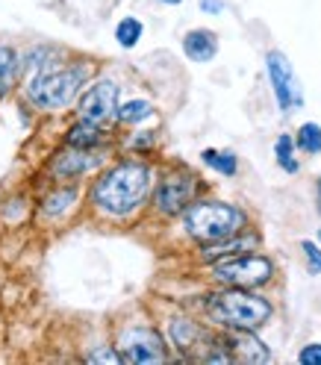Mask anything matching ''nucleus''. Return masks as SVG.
Instances as JSON below:
<instances>
[{
	"mask_svg": "<svg viewBox=\"0 0 321 365\" xmlns=\"http://www.w3.org/2000/svg\"><path fill=\"white\" fill-rule=\"evenodd\" d=\"M153 174L142 163H121L106 171L95 186V203L109 215H130L136 207H142L151 192Z\"/></svg>",
	"mask_w": 321,
	"mask_h": 365,
	"instance_id": "f257e3e1",
	"label": "nucleus"
},
{
	"mask_svg": "<svg viewBox=\"0 0 321 365\" xmlns=\"http://www.w3.org/2000/svg\"><path fill=\"white\" fill-rule=\"evenodd\" d=\"M206 309L218 324L233 330H257L271 318V304L265 298H257V294H248L242 286L210 294Z\"/></svg>",
	"mask_w": 321,
	"mask_h": 365,
	"instance_id": "f03ea898",
	"label": "nucleus"
},
{
	"mask_svg": "<svg viewBox=\"0 0 321 365\" xmlns=\"http://www.w3.org/2000/svg\"><path fill=\"white\" fill-rule=\"evenodd\" d=\"M245 227V212L230 207V203H215V200H206V203H195V207L186 212V230L189 236H195L198 242H224L236 236Z\"/></svg>",
	"mask_w": 321,
	"mask_h": 365,
	"instance_id": "7ed1b4c3",
	"label": "nucleus"
},
{
	"mask_svg": "<svg viewBox=\"0 0 321 365\" xmlns=\"http://www.w3.org/2000/svg\"><path fill=\"white\" fill-rule=\"evenodd\" d=\"M86 65L77 68H59V71H44L30 83V101L41 109H59L68 106L86 80Z\"/></svg>",
	"mask_w": 321,
	"mask_h": 365,
	"instance_id": "20e7f679",
	"label": "nucleus"
},
{
	"mask_svg": "<svg viewBox=\"0 0 321 365\" xmlns=\"http://www.w3.org/2000/svg\"><path fill=\"white\" fill-rule=\"evenodd\" d=\"M271 271H274V265L265 257H233L227 262H215V268H213L215 280L242 286V289L263 286L265 280H271Z\"/></svg>",
	"mask_w": 321,
	"mask_h": 365,
	"instance_id": "39448f33",
	"label": "nucleus"
},
{
	"mask_svg": "<svg viewBox=\"0 0 321 365\" xmlns=\"http://www.w3.org/2000/svg\"><path fill=\"white\" fill-rule=\"evenodd\" d=\"M121 356H124V362H133V365L165 362L163 336L148 327H133L121 336Z\"/></svg>",
	"mask_w": 321,
	"mask_h": 365,
	"instance_id": "423d86ee",
	"label": "nucleus"
},
{
	"mask_svg": "<svg viewBox=\"0 0 321 365\" xmlns=\"http://www.w3.org/2000/svg\"><path fill=\"white\" fill-rule=\"evenodd\" d=\"M118 103V86L112 80H101L91 86L83 101H80V118L83 121H91V124H103L116 115V106Z\"/></svg>",
	"mask_w": 321,
	"mask_h": 365,
	"instance_id": "0eeeda50",
	"label": "nucleus"
},
{
	"mask_svg": "<svg viewBox=\"0 0 321 365\" xmlns=\"http://www.w3.org/2000/svg\"><path fill=\"white\" fill-rule=\"evenodd\" d=\"M265 65H268V77L274 83V95H277V103L283 112H289L292 106L301 103V91H297V80H295V71L289 59L280 53V51H271L265 56Z\"/></svg>",
	"mask_w": 321,
	"mask_h": 365,
	"instance_id": "6e6552de",
	"label": "nucleus"
},
{
	"mask_svg": "<svg viewBox=\"0 0 321 365\" xmlns=\"http://www.w3.org/2000/svg\"><path fill=\"white\" fill-rule=\"evenodd\" d=\"M195 180L192 177H165L163 186L156 189V207L165 215H177L192 203Z\"/></svg>",
	"mask_w": 321,
	"mask_h": 365,
	"instance_id": "1a4fd4ad",
	"label": "nucleus"
},
{
	"mask_svg": "<svg viewBox=\"0 0 321 365\" xmlns=\"http://www.w3.org/2000/svg\"><path fill=\"white\" fill-rule=\"evenodd\" d=\"M183 51L192 62H210L218 53V38L210 30H192L183 38Z\"/></svg>",
	"mask_w": 321,
	"mask_h": 365,
	"instance_id": "9d476101",
	"label": "nucleus"
},
{
	"mask_svg": "<svg viewBox=\"0 0 321 365\" xmlns=\"http://www.w3.org/2000/svg\"><path fill=\"white\" fill-rule=\"evenodd\" d=\"M230 348H233V359H239V362H268L271 359L265 345L260 339L250 336V330H236Z\"/></svg>",
	"mask_w": 321,
	"mask_h": 365,
	"instance_id": "9b49d317",
	"label": "nucleus"
},
{
	"mask_svg": "<svg viewBox=\"0 0 321 365\" xmlns=\"http://www.w3.org/2000/svg\"><path fill=\"white\" fill-rule=\"evenodd\" d=\"M257 245V236H230V239H224V242H213L210 247L203 250V259L206 262H213V259H218V257H230V254H236V250H245V247H254Z\"/></svg>",
	"mask_w": 321,
	"mask_h": 365,
	"instance_id": "f8f14e48",
	"label": "nucleus"
},
{
	"mask_svg": "<svg viewBox=\"0 0 321 365\" xmlns=\"http://www.w3.org/2000/svg\"><path fill=\"white\" fill-rule=\"evenodd\" d=\"M95 163H98L95 156H88V153L74 150V153H65V156H59V159H56V165H54V171H56L59 177H77V174L88 171V168L95 165Z\"/></svg>",
	"mask_w": 321,
	"mask_h": 365,
	"instance_id": "ddd939ff",
	"label": "nucleus"
},
{
	"mask_svg": "<svg viewBox=\"0 0 321 365\" xmlns=\"http://www.w3.org/2000/svg\"><path fill=\"white\" fill-rule=\"evenodd\" d=\"M98 142H101V130L91 121H80L68 130V145H74V148H91Z\"/></svg>",
	"mask_w": 321,
	"mask_h": 365,
	"instance_id": "4468645a",
	"label": "nucleus"
},
{
	"mask_svg": "<svg viewBox=\"0 0 321 365\" xmlns=\"http://www.w3.org/2000/svg\"><path fill=\"white\" fill-rule=\"evenodd\" d=\"M171 339L177 341L180 348H192L195 339H200V330H198V324L186 322V318H180V322L171 324Z\"/></svg>",
	"mask_w": 321,
	"mask_h": 365,
	"instance_id": "2eb2a0df",
	"label": "nucleus"
},
{
	"mask_svg": "<svg viewBox=\"0 0 321 365\" xmlns=\"http://www.w3.org/2000/svg\"><path fill=\"white\" fill-rule=\"evenodd\" d=\"M116 38H118L121 48H133V44L142 38V21H136V18H124L121 24L116 27Z\"/></svg>",
	"mask_w": 321,
	"mask_h": 365,
	"instance_id": "dca6fc26",
	"label": "nucleus"
},
{
	"mask_svg": "<svg viewBox=\"0 0 321 365\" xmlns=\"http://www.w3.org/2000/svg\"><path fill=\"white\" fill-rule=\"evenodd\" d=\"M203 163L210 165V168H215V171H221V174H236V156L233 153H218V150H203Z\"/></svg>",
	"mask_w": 321,
	"mask_h": 365,
	"instance_id": "f3484780",
	"label": "nucleus"
},
{
	"mask_svg": "<svg viewBox=\"0 0 321 365\" xmlns=\"http://www.w3.org/2000/svg\"><path fill=\"white\" fill-rule=\"evenodd\" d=\"M77 200V192L74 189H62V192H54L48 200H44V212L48 215H62L71 203Z\"/></svg>",
	"mask_w": 321,
	"mask_h": 365,
	"instance_id": "a211bd4d",
	"label": "nucleus"
},
{
	"mask_svg": "<svg viewBox=\"0 0 321 365\" xmlns=\"http://www.w3.org/2000/svg\"><path fill=\"white\" fill-rule=\"evenodd\" d=\"M297 145L307 153H318L321 150V127L318 124H304L301 133H297Z\"/></svg>",
	"mask_w": 321,
	"mask_h": 365,
	"instance_id": "6ab92c4d",
	"label": "nucleus"
},
{
	"mask_svg": "<svg viewBox=\"0 0 321 365\" xmlns=\"http://www.w3.org/2000/svg\"><path fill=\"white\" fill-rule=\"evenodd\" d=\"M15 68H18L15 53H12L9 48H0V91L12 86V80H15Z\"/></svg>",
	"mask_w": 321,
	"mask_h": 365,
	"instance_id": "aec40b11",
	"label": "nucleus"
},
{
	"mask_svg": "<svg viewBox=\"0 0 321 365\" xmlns=\"http://www.w3.org/2000/svg\"><path fill=\"white\" fill-rule=\"evenodd\" d=\"M148 115H151V103H148V101H130V103H124V106L118 109V118L127 121V124L142 121V118H148Z\"/></svg>",
	"mask_w": 321,
	"mask_h": 365,
	"instance_id": "412c9836",
	"label": "nucleus"
},
{
	"mask_svg": "<svg viewBox=\"0 0 321 365\" xmlns=\"http://www.w3.org/2000/svg\"><path fill=\"white\" fill-rule=\"evenodd\" d=\"M274 150H277V163H280L289 174H295V171H297V163L292 159V139H289V135H280L277 145H274Z\"/></svg>",
	"mask_w": 321,
	"mask_h": 365,
	"instance_id": "4be33fe9",
	"label": "nucleus"
},
{
	"mask_svg": "<svg viewBox=\"0 0 321 365\" xmlns=\"http://www.w3.org/2000/svg\"><path fill=\"white\" fill-rule=\"evenodd\" d=\"M301 247H304V257H307V262H310V271H312V274H321V250H318L312 242H301Z\"/></svg>",
	"mask_w": 321,
	"mask_h": 365,
	"instance_id": "5701e85b",
	"label": "nucleus"
},
{
	"mask_svg": "<svg viewBox=\"0 0 321 365\" xmlns=\"http://www.w3.org/2000/svg\"><path fill=\"white\" fill-rule=\"evenodd\" d=\"M297 362H304V365H321V345H307L301 354H297Z\"/></svg>",
	"mask_w": 321,
	"mask_h": 365,
	"instance_id": "b1692460",
	"label": "nucleus"
},
{
	"mask_svg": "<svg viewBox=\"0 0 321 365\" xmlns=\"http://www.w3.org/2000/svg\"><path fill=\"white\" fill-rule=\"evenodd\" d=\"M88 362H124L121 354H112V351H95L88 356Z\"/></svg>",
	"mask_w": 321,
	"mask_h": 365,
	"instance_id": "393cba45",
	"label": "nucleus"
},
{
	"mask_svg": "<svg viewBox=\"0 0 321 365\" xmlns=\"http://www.w3.org/2000/svg\"><path fill=\"white\" fill-rule=\"evenodd\" d=\"M200 9H203V12H221L224 6H221V0H203Z\"/></svg>",
	"mask_w": 321,
	"mask_h": 365,
	"instance_id": "a878e982",
	"label": "nucleus"
},
{
	"mask_svg": "<svg viewBox=\"0 0 321 365\" xmlns=\"http://www.w3.org/2000/svg\"><path fill=\"white\" fill-rule=\"evenodd\" d=\"M318 212H321V180H318Z\"/></svg>",
	"mask_w": 321,
	"mask_h": 365,
	"instance_id": "bb28decb",
	"label": "nucleus"
},
{
	"mask_svg": "<svg viewBox=\"0 0 321 365\" xmlns=\"http://www.w3.org/2000/svg\"><path fill=\"white\" fill-rule=\"evenodd\" d=\"M163 4H171L174 6V4H180V0H163Z\"/></svg>",
	"mask_w": 321,
	"mask_h": 365,
	"instance_id": "cd10ccee",
	"label": "nucleus"
},
{
	"mask_svg": "<svg viewBox=\"0 0 321 365\" xmlns=\"http://www.w3.org/2000/svg\"><path fill=\"white\" fill-rule=\"evenodd\" d=\"M318 236H321V233H318Z\"/></svg>",
	"mask_w": 321,
	"mask_h": 365,
	"instance_id": "c85d7f7f",
	"label": "nucleus"
}]
</instances>
